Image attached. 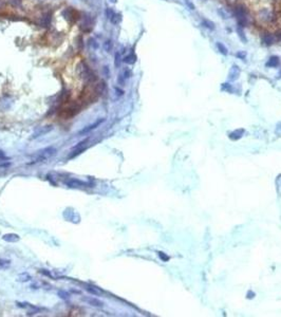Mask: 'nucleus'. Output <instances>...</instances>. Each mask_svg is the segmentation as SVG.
I'll use <instances>...</instances> for the list:
<instances>
[{
	"label": "nucleus",
	"mask_w": 281,
	"mask_h": 317,
	"mask_svg": "<svg viewBox=\"0 0 281 317\" xmlns=\"http://www.w3.org/2000/svg\"><path fill=\"white\" fill-rule=\"evenodd\" d=\"M122 61L123 60H122V56H121V53H120V52H116L115 55H114V66H115V68H120Z\"/></svg>",
	"instance_id": "20"
},
{
	"label": "nucleus",
	"mask_w": 281,
	"mask_h": 317,
	"mask_svg": "<svg viewBox=\"0 0 281 317\" xmlns=\"http://www.w3.org/2000/svg\"><path fill=\"white\" fill-rule=\"evenodd\" d=\"M77 48H78V50H80V51L84 49V40H83L82 36L77 37Z\"/></svg>",
	"instance_id": "28"
},
{
	"label": "nucleus",
	"mask_w": 281,
	"mask_h": 317,
	"mask_svg": "<svg viewBox=\"0 0 281 317\" xmlns=\"http://www.w3.org/2000/svg\"><path fill=\"white\" fill-rule=\"evenodd\" d=\"M115 92H116V95H117V96H122V95L124 94V91L122 89H120V88H115Z\"/></svg>",
	"instance_id": "36"
},
{
	"label": "nucleus",
	"mask_w": 281,
	"mask_h": 317,
	"mask_svg": "<svg viewBox=\"0 0 281 317\" xmlns=\"http://www.w3.org/2000/svg\"><path fill=\"white\" fill-rule=\"evenodd\" d=\"M280 65V59H279V57L278 56H272L270 59H268V61L266 63V66L268 67H273V68H275V67H278Z\"/></svg>",
	"instance_id": "15"
},
{
	"label": "nucleus",
	"mask_w": 281,
	"mask_h": 317,
	"mask_svg": "<svg viewBox=\"0 0 281 317\" xmlns=\"http://www.w3.org/2000/svg\"><path fill=\"white\" fill-rule=\"evenodd\" d=\"M40 273L44 274V275H46V276H48V277H50V278H54V276L52 275L50 272H47L46 270H41V271H40Z\"/></svg>",
	"instance_id": "34"
},
{
	"label": "nucleus",
	"mask_w": 281,
	"mask_h": 317,
	"mask_svg": "<svg viewBox=\"0 0 281 317\" xmlns=\"http://www.w3.org/2000/svg\"><path fill=\"white\" fill-rule=\"evenodd\" d=\"M110 21L113 25H117L122 21V14L120 13H114V15L110 18Z\"/></svg>",
	"instance_id": "19"
},
{
	"label": "nucleus",
	"mask_w": 281,
	"mask_h": 317,
	"mask_svg": "<svg viewBox=\"0 0 281 317\" xmlns=\"http://www.w3.org/2000/svg\"><path fill=\"white\" fill-rule=\"evenodd\" d=\"M82 18V23H80V30L83 32H90L93 29V21H92V17L88 14H85Z\"/></svg>",
	"instance_id": "4"
},
{
	"label": "nucleus",
	"mask_w": 281,
	"mask_h": 317,
	"mask_svg": "<svg viewBox=\"0 0 281 317\" xmlns=\"http://www.w3.org/2000/svg\"><path fill=\"white\" fill-rule=\"evenodd\" d=\"M65 184L67 185V186H69V187H71V188H75V187H83V186H86V187H89L90 186V184L89 183H87V182H84V181H80V180H77V179H69V180H67L66 182H65Z\"/></svg>",
	"instance_id": "7"
},
{
	"label": "nucleus",
	"mask_w": 281,
	"mask_h": 317,
	"mask_svg": "<svg viewBox=\"0 0 281 317\" xmlns=\"http://www.w3.org/2000/svg\"><path fill=\"white\" fill-rule=\"evenodd\" d=\"M72 292H73V293H76V294H79V293H80L79 291H75V290H72Z\"/></svg>",
	"instance_id": "41"
},
{
	"label": "nucleus",
	"mask_w": 281,
	"mask_h": 317,
	"mask_svg": "<svg viewBox=\"0 0 281 317\" xmlns=\"http://www.w3.org/2000/svg\"><path fill=\"white\" fill-rule=\"evenodd\" d=\"M105 14H106V17L108 19H110L112 16L114 15V11L111 8H107L106 11H105Z\"/></svg>",
	"instance_id": "27"
},
{
	"label": "nucleus",
	"mask_w": 281,
	"mask_h": 317,
	"mask_svg": "<svg viewBox=\"0 0 281 317\" xmlns=\"http://www.w3.org/2000/svg\"><path fill=\"white\" fill-rule=\"evenodd\" d=\"M202 1H205V0H202Z\"/></svg>",
	"instance_id": "43"
},
{
	"label": "nucleus",
	"mask_w": 281,
	"mask_h": 317,
	"mask_svg": "<svg viewBox=\"0 0 281 317\" xmlns=\"http://www.w3.org/2000/svg\"><path fill=\"white\" fill-rule=\"evenodd\" d=\"M2 239L6 242L14 243V242H18L19 240H20V237H19L18 235H16V234H6V235H3Z\"/></svg>",
	"instance_id": "11"
},
{
	"label": "nucleus",
	"mask_w": 281,
	"mask_h": 317,
	"mask_svg": "<svg viewBox=\"0 0 281 317\" xmlns=\"http://www.w3.org/2000/svg\"><path fill=\"white\" fill-rule=\"evenodd\" d=\"M240 68L238 67L237 65H234L230 68V70H229V74H228V78H229V80H232V82H234V80L237 79L238 77H239V75H240Z\"/></svg>",
	"instance_id": "10"
},
{
	"label": "nucleus",
	"mask_w": 281,
	"mask_h": 317,
	"mask_svg": "<svg viewBox=\"0 0 281 317\" xmlns=\"http://www.w3.org/2000/svg\"><path fill=\"white\" fill-rule=\"evenodd\" d=\"M53 130V126L52 125H46V126H41V127L37 128L34 131V133L32 134V139H38L40 137H44V135L48 134L50 131Z\"/></svg>",
	"instance_id": "5"
},
{
	"label": "nucleus",
	"mask_w": 281,
	"mask_h": 317,
	"mask_svg": "<svg viewBox=\"0 0 281 317\" xmlns=\"http://www.w3.org/2000/svg\"><path fill=\"white\" fill-rule=\"evenodd\" d=\"M11 265V261L8 259H0V269L4 270V269H8Z\"/></svg>",
	"instance_id": "24"
},
{
	"label": "nucleus",
	"mask_w": 281,
	"mask_h": 317,
	"mask_svg": "<svg viewBox=\"0 0 281 317\" xmlns=\"http://www.w3.org/2000/svg\"><path fill=\"white\" fill-rule=\"evenodd\" d=\"M123 61L126 64H128V65H133V64H135V61H137V55L133 54V53L129 54V55L124 57Z\"/></svg>",
	"instance_id": "16"
},
{
	"label": "nucleus",
	"mask_w": 281,
	"mask_h": 317,
	"mask_svg": "<svg viewBox=\"0 0 281 317\" xmlns=\"http://www.w3.org/2000/svg\"><path fill=\"white\" fill-rule=\"evenodd\" d=\"M202 25L210 31L215 30V23H214L213 21L208 20V19H203V20H202Z\"/></svg>",
	"instance_id": "18"
},
{
	"label": "nucleus",
	"mask_w": 281,
	"mask_h": 317,
	"mask_svg": "<svg viewBox=\"0 0 281 317\" xmlns=\"http://www.w3.org/2000/svg\"><path fill=\"white\" fill-rule=\"evenodd\" d=\"M55 153H56V149L54 148L53 146H50V147H47V148H44V149H41L40 151H38L37 153L35 154L34 159H33V161L31 162V164L44 162V161H47L48 159L52 158V157H53Z\"/></svg>",
	"instance_id": "1"
},
{
	"label": "nucleus",
	"mask_w": 281,
	"mask_h": 317,
	"mask_svg": "<svg viewBox=\"0 0 281 317\" xmlns=\"http://www.w3.org/2000/svg\"><path fill=\"white\" fill-rule=\"evenodd\" d=\"M238 34H239L240 38L242 39V41L246 42V38H245V35H244V32H243V28L240 27V25H238Z\"/></svg>",
	"instance_id": "25"
},
{
	"label": "nucleus",
	"mask_w": 281,
	"mask_h": 317,
	"mask_svg": "<svg viewBox=\"0 0 281 317\" xmlns=\"http://www.w3.org/2000/svg\"><path fill=\"white\" fill-rule=\"evenodd\" d=\"M63 16L65 17V19L68 22H70V23H75V22H77L78 20L80 19V17H82V15H80V13L77 11L76 9L74 8H71V6H69V8H66L65 10L63 11Z\"/></svg>",
	"instance_id": "3"
},
{
	"label": "nucleus",
	"mask_w": 281,
	"mask_h": 317,
	"mask_svg": "<svg viewBox=\"0 0 281 317\" xmlns=\"http://www.w3.org/2000/svg\"><path fill=\"white\" fill-rule=\"evenodd\" d=\"M245 55H246V54H245L244 52H238V53L236 54V56L239 57V58H242V59L245 58Z\"/></svg>",
	"instance_id": "37"
},
{
	"label": "nucleus",
	"mask_w": 281,
	"mask_h": 317,
	"mask_svg": "<svg viewBox=\"0 0 281 317\" xmlns=\"http://www.w3.org/2000/svg\"><path fill=\"white\" fill-rule=\"evenodd\" d=\"M217 49H218L219 52H220L221 54H223V55H227L228 54L227 48H226L222 42H217Z\"/></svg>",
	"instance_id": "21"
},
{
	"label": "nucleus",
	"mask_w": 281,
	"mask_h": 317,
	"mask_svg": "<svg viewBox=\"0 0 281 317\" xmlns=\"http://www.w3.org/2000/svg\"><path fill=\"white\" fill-rule=\"evenodd\" d=\"M105 89H106V84H105L104 82H101V83H98V84L95 86L94 91H95V93H97V94H103V92L105 91Z\"/></svg>",
	"instance_id": "17"
},
{
	"label": "nucleus",
	"mask_w": 281,
	"mask_h": 317,
	"mask_svg": "<svg viewBox=\"0 0 281 317\" xmlns=\"http://www.w3.org/2000/svg\"><path fill=\"white\" fill-rule=\"evenodd\" d=\"M17 306L20 307V308H25V309H31V308L34 307V306H32V304L28 303V302H17Z\"/></svg>",
	"instance_id": "29"
},
{
	"label": "nucleus",
	"mask_w": 281,
	"mask_h": 317,
	"mask_svg": "<svg viewBox=\"0 0 281 317\" xmlns=\"http://www.w3.org/2000/svg\"><path fill=\"white\" fill-rule=\"evenodd\" d=\"M159 256H160V258H161L163 261H168V260H169V257H168V256H166V255H165V253L159 252Z\"/></svg>",
	"instance_id": "32"
},
{
	"label": "nucleus",
	"mask_w": 281,
	"mask_h": 317,
	"mask_svg": "<svg viewBox=\"0 0 281 317\" xmlns=\"http://www.w3.org/2000/svg\"><path fill=\"white\" fill-rule=\"evenodd\" d=\"M31 279H32V277H31L30 274L27 273V272L19 274L17 277H16V280L19 281V282H29Z\"/></svg>",
	"instance_id": "14"
},
{
	"label": "nucleus",
	"mask_w": 281,
	"mask_h": 317,
	"mask_svg": "<svg viewBox=\"0 0 281 317\" xmlns=\"http://www.w3.org/2000/svg\"><path fill=\"white\" fill-rule=\"evenodd\" d=\"M110 1H111V2H113V3H115V2L117 1V0H110Z\"/></svg>",
	"instance_id": "42"
},
{
	"label": "nucleus",
	"mask_w": 281,
	"mask_h": 317,
	"mask_svg": "<svg viewBox=\"0 0 281 317\" xmlns=\"http://www.w3.org/2000/svg\"><path fill=\"white\" fill-rule=\"evenodd\" d=\"M57 295H58V296L60 297L61 299H64V300H69V299H70V297H71L70 293L67 292V291H63V290H59L58 292H57Z\"/></svg>",
	"instance_id": "22"
},
{
	"label": "nucleus",
	"mask_w": 281,
	"mask_h": 317,
	"mask_svg": "<svg viewBox=\"0 0 281 317\" xmlns=\"http://www.w3.org/2000/svg\"><path fill=\"white\" fill-rule=\"evenodd\" d=\"M104 49H105V51H106V52H111V51H112V49H113L112 40H110V39L106 40V41H105V44H104Z\"/></svg>",
	"instance_id": "23"
},
{
	"label": "nucleus",
	"mask_w": 281,
	"mask_h": 317,
	"mask_svg": "<svg viewBox=\"0 0 281 317\" xmlns=\"http://www.w3.org/2000/svg\"><path fill=\"white\" fill-rule=\"evenodd\" d=\"M51 22H52V13H50V12H47V13H44V15H42V17L40 18V27H42V28H49L50 25H51Z\"/></svg>",
	"instance_id": "9"
},
{
	"label": "nucleus",
	"mask_w": 281,
	"mask_h": 317,
	"mask_svg": "<svg viewBox=\"0 0 281 317\" xmlns=\"http://www.w3.org/2000/svg\"><path fill=\"white\" fill-rule=\"evenodd\" d=\"M9 2L14 6H21V0H9Z\"/></svg>",
	"instance_id": "31"
},
{
	"label": "nucleus",
	"mask_w": 281,
	"mask_h": 317,
	"mask_svg": "<svg viewBox=\"0 0 281 317\" xmlns=\"http://www.w3.org/2000/svg\"><path fill=\"white\" fill-rule=\"evenodd\" d=\"M276 35H277L278 39H279V40H281V32H278V33H277V34H276Z\"/></svg>",
	"instance_id": "40"
},
{
	"label": "nucleus",
	"mask_w": 281,
	"mask_h": 317,
	"mask_svg": "<svg viewBox=\"0 0 281 317\" xmlns=\"http://www.w3.org/2000/svg\"><path fill=\"white\" fill-rule=\"evenodd\" d=\"M262 42L265 46H272L275 42V38L270 33H265L264 35H262Z\"/></svg>",
	"instance_id": "12"
},
{
	"label": "nucleus",
	"mask_w": 281,
	"mask_h": 317,
	"mask_svg": "<svg viewBox=\"0 0 281 317\" xmlns=\"http://www.w3.org/2000/svg\"><path fill=\"white\" fill-rule=\"evenodd\" d=\"M90 41H91V42H90V44H91V47H93L94 49H97V47H98V46H97L96 41H95L94 39H90Z\"/></svg>",
	"instance_id": "38"
},
{
	"label": "nucleus",
	"mask_w": 281,
	"mask_h": 317,
	"mask_svg": "<svg viewBox=\"0 0 281 317\" xmlns=\"http://www.w3.org/2000/svg\"><path fill=\"white\" fill-rule=\"evenodd\" d=\"M218 13H219V15H220V16H223V18H225V19L228 18V14L225 13L224 10H223V9H219Z\"/></svg>",
	"instance_id": "33"
},
{
	"label": "nucleus",
	"mask_w": 281,
	"mask_h": 317,
	"mask_svg": "<svg viewBox=\"0 0 281 317\" xmlns=\"http://www.w3.org/2000/svg\"><path fill=\"white\" fill-rule=\"evenodd\" d=\"M82 299H83V301L87 302L89 306L94 307V308H103V307H104V302L102 301V300H99V299H97V298H94V297H92V296H90V297H83Z\"/></svg>",
	"instance_id": "8"
},
{
	"label": "nucleus",
	"mask_w": 281,
	"mask_h": 317,
	"mask_svg": "<svg viewBox=\"0 0 281 317\" xmlns=\"http://www.w3.org/2000/svg\"><path fill=\"white\" fill-rule=\"evenodd\" d=\"M77 68H78V74H79L80 77L84 80H86V82L91 83L96 79V76L94 75V73L91 71V69H90L89 67L87 66V64L84 63V61H82V63L78 65Z\"/></svg>",
	"instance_id": "2"
},
{
	"label": "nucleus",
	"mask_w": 281,
	"mask_h": 317,
	"mask_svg": "<svg viewBox=\"0 0 281 317\" xmlns=\"http://www.w3.org/2000/svg\"><path fill=\"white\" fill-rule=\"evenodd\" d=\"M118 84H121V85H123L124 84V82H125V78H124V76L123 75H120L118 76Z\"/></svg>",
	"instance_id": "39"
},
{
	"label": "nucleus",
	"mask_w": 281,
	"mask_h": 317,
	"mask_svg": "<svg viewBox=\"0 0 281 317\" xmlns=\"http://www.w3.org/2000/svg\"><path fill=\"white\" fill-rule=\"evenodd\" d=\"M122 75L124 76V78H125V79H127V78H130L132 76V72H131V70H129L128 68H126L125 70H124V72H123Z\"/></svg>",
	"instance_id": "26"
},
{
	"label": "nucleus",
	"mask_w": 281,
	"mask_h": 317,
	"mask_svg": "<svg viewBox=\"0 0 281 317\" xmlns=\"http://www.w3.org/2000/svg\"><path fill=\"white\" fill-rule=\"evenodd\" d=\"M104 73L106 75V77H110V71H109L108 67H104Z\"/></svg>",
	"instance_id": "35"
},
{
	"label": "nucleus",
	"mask_w": 281,
	"mask_h": 317,
	"mask_svg": "<svg viewBox=\"0 0 281 317\" xmlns=\"http://www.w3.org/2000/svg\"><path fill=\"white\" fill-rule=\"evenodd\" d=\"M185 1V4H186V6L189 10H191V11H194V9H196V6H194V4L191 2V0H184Z\"/></svg>",
	"instance_id": "30"
},
{
	"label": "nucleus",
	"mask_w": 281,
	"mask_h": 317,
	"mask_svg": "<svg viewBox=\"0 0 281 317\" xmlns=\"http://www.w3.org/2000/svg\"><path fill=\"white\" fill-rule=\"evenodd\" d=\"M106 121L105 118H98L97 121H95L93 124H91V125H88L87 127H85V128H83L82 130L78 132V135H83V134H87V133H89L90 131H92V130H94V129H96L98 126H101L102 124L104 123V122Z\"/></svg>",
	"instance_id": "6"
},
{
	"label": "nucleus",
	"mask_w": 281,
	"mask_h": 317,
	"mask_svg": "<svg viewBox=\"0 0 281 317\" xmlns=\"http://www.w3.org/2000/svg\"><path fill=\"white\" fill-rule=\"evenodd\" d=\"M86 291H87L89 294L93 295V296H99V295L103 294V291L99 290L98 288L94 287V285H88V287H86Z\"/></svg>",
	"instance_id": "13"
}]
</instances>
